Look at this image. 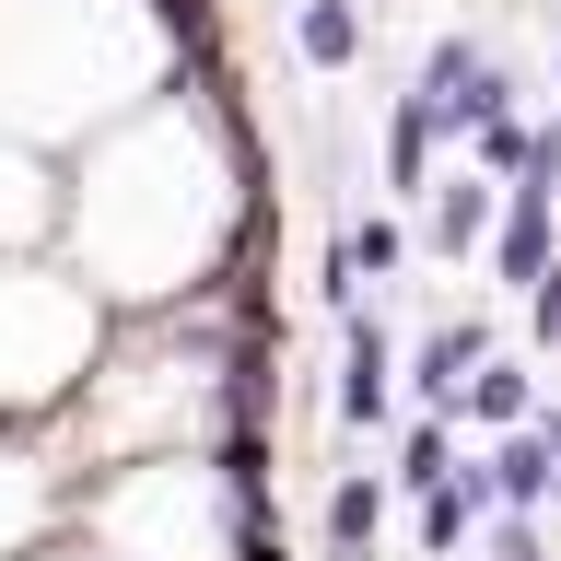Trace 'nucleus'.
<instances>
[{
  "instance_id": "obj_1",
  "label": "nucleus",
  "mask_w": 561,
  "mask_h": 561,
  "mask_svg": "<svg viewBox=\"0 0 561 561\" xmlns=\"http://www.w3.org/2000/svg\"><path fill=\"white\" fill-rule=\"evenodd\" d=\"M480 222H491V187H480V175H456V187H445V210H433V245H468Z\"/></svg>"
},
{
  "instance_id": "obj_2",
  "label": "nucleus",
  "mask_w": 561,
  "mask_h": 561,
  "mask_svg": "<svg viewBox=\"0 0 561 561\" xmlns=\"http://www.w3.org/2000/svg\"><path fill=\"white\" fill-rule=\"evenodd\" d=\"M351 35H363V24H351L340 0H305V59H316V70H340V59H351Z\"/></svg>"
},
{
  "instance_id": "obj_3",
  "label": "nucleus",
  "mask_w": 561,
  "mask_h": 561,
  "mask_svg": "<svg viewBox=\"0 0 561 561\" xmlns=\"http://www.w3.org/2000/svg\"><path fill=\"white\" fill-rule=\"evenodd\" d=\"M491 491H503V503H538V491H550V445H515V456H503V480H491Z\"/></svg>"
},
{
  "instance_id": "obj_4",
  "label": "nucleus",
  "mask_w": 561,
  "mask_h": 561,
  "mask_svg": "<svg viewBox=\"0 0 561 561\" xmlns=\"http://www.w3.org/2000/svg\"><path fill=\"white\" fill-rule=\"evenodd\" d=\"M363 538H375V480L340 491V550H363Z\"/></svg>"
},
{
  "instance_id": "obj_5",
  "label": "nucleus",
  "mask_w": 561,
  "mask_h": 561,
  "mask_svg": "<svg viewBox=\"0 0 561 561\" xmlns=\"http://www.w3.org/2000/svg\"><path fill=\"white\" fill-rule=\"evenodd\" d=\"M526 152H538V140H526L515 117H491V129H480V164H526Z\"/></svg>"
}]
</instances>
